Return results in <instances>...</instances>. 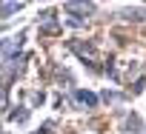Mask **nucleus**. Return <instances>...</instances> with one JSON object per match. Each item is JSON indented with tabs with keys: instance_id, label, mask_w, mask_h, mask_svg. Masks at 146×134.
Listing matches in <instances>:
<instances>
[{
	"instance_id": "nucleus-2",
	"label": "nucleus",
	"mask_w": 146,
	"mask_h": 134,
	"mask_svg": "<svg viewBox=\"0 0 146 134\" xmlns=\"http://www.w3.org/2000/svg\"><path fill=\"white\" fill-rule=\"evenodd\" d=\"M78 100H80V103H86V106H95V103H98V97H95V94H89V91H80V94H78Z\"/></svg>"
},
{
	"instance_id": "nucleus-1",
	"label": "nucleus",
	"mask_w": 146,
	"mask_h": 134,
	"mask_svg": "<svg viewBox=\"0 0 146 134\" xmlns=\"http://www.w3.org/2000/svg\"><path fill=\"white\" fill-rule=\"evenodd\" d=\"M66 12H80V14H92L95 6L89 3V0H72V3H66Z\"/></svg>"
}]
</instances>
